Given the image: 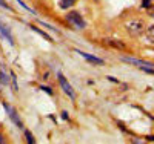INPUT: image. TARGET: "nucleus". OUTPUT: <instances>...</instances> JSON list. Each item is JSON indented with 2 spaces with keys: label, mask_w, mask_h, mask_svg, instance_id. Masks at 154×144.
Wrapping results in <instances>:
<instances>
[{
  "label": "nucleus",
  "mask_w": 154,
  "mask_h": 144,
  "mask_svg": "<svg viewBox=\"0 0 154 144\" xmlns=\"http://www.w3.org/2000/svg\"><path fill=\"white\" fill-rule=\"evenodd\" d=\"M126 31L133 37H139V35H142L145 32V25L140 20H133V22H130L126 25Z\"/></svg>",
  "instance_id": "f257e3e1"
},
{
  "label": "nucleus",
  "mask_w": 154,
  "mask_h": 144,
  "mask_svg": "<svg viewBox=\"0 0 154 144\" xmlns=\"http://www.w3.org/2000/svg\"><path fill=\"white\" fill-rule=\"evenodd\" d=\"M66 20L71 22L77 29H83V28H85V22H83L82 16L79 14V12H75V11H71V12H69V14L66 16Z\"/></svg>",
  "instance_id": "f03ea898"
},
{
  "label": "nucleus",
  "mask_w": 154,
  "mask_h": 144,
  "mask_svg": "<svg viewBox=\"0 0 154 144\" xmlns=\"http://www.w3.org/2000/svg\"><path fill=\"white\" fill-rule=\"evenodd\" d=\"M57 78H59V83H60V86H62V89H63V92H65L68 97H71L72 100L75 98V94H74V89L71 87V84L68 83V80L65 77H63V74H60L59 72V75H57Z\"/></svg>",
  "instance_id": "7ed1b4c3"
},
{
  "label": "nucleus",
  "mask_w": 154,
  "mask_h": 144,
  "mask_svg": "<svg viewBox=\"0 0 154 144\" xmlns=\"http://www.w3.org/2000/svg\"><path fill=\"white\" fill-rule=\"evenodd\" d=\"M3 107L6 109V112H8V115H9V118L17 124V127H20V129H22V127H23V124H22V121H20V118H19V115H17L16 109H14V107H11L9 104H6V103L3 104Z\"/></svg>",
  "instance_id": "20e7f679"
},
{
  "label": "nucleus",
  "mask_w": 154,
  "mask_h": 144,
  "mask_svg": "<svg viewBox=\"0 0 154 144\" xmlns=\"http://www.w3.org/2000/svg\"><path fill=\"white\" fill-rule=\"evenodd\" d=\"M0 34H2L6 40L9 42V45H14V40H12V35H11V32H9V29L6 28V26L0 22Z\"/></svg>",
  "instance_id": "39448f33"
},
{
  "label": "nucleus",
  "mask_w": 154,
  "mask_h": 144,
  "mask_svg": "<svg viewBox=\"0 0 154 144\" xmlns=\"http://www.w3.org/2000/svg\"><path fill=\"white\" fill-rule=\"evenodd\" d=\"M77 52H79L83 58H86L88 61L96 63V64H103V60H102V58H97V57H94V55H89V54H86V52H82V51H77Z\"/></svg>",
  "instance_id": "423d86ee"
},
{
  "label": "nucleus",
  "mask_w": 154,
  "mask_h": 144,
  "mask_svg": "<svg viewBox=\"0 0 154 144\" xmlns=\"http://www.w3.org/2000/svg\"><path fill=\"white\" fill-rule=\"evenodd\" d=\"M106 45H111L114 48H117V49H125V45L122 42H117V40H114V38H108V40H105Z\"/></svg>",
  "instance_id": "0eeeda50"
},
{
  "label": "nucleus",
  "mask_w": 154,
  "mask_h": 144,
  "mask_svg": "<svg viewBox=\"0 0 154 144\" xmlns=\"http://www.w3.org/2000/svg\"><path fill=\"white\" fill-rule=\"evenodd\" d=\"M75 2H77V0H60V8H62V9H68V8H71Z\"/></svg>",
  "instance_id": "6e6552de"
},
{
  "label": "nucleus",
  "mask_w": 154,
  "mask_h": 144,
  "mask_svg": "<svg viewBox=\"0 0 154 144\" xmlns=\"http://www.w3.org/2000/svg\"><path fill=\"white\" fill-rule=\"evenodd\" d=\"M146 37L149 38V42H152V43H154V25H152V26H149V28L146 29Z\"/></svg>",
  "instance_id": "1a4fd4ad"
},
{
  "label": "nucleus",
  "mask_w": 154,
  "mask_h": 144,
  "mask_svg": "<svg viewBox=\"0 0 154 144\" xmlns=\"http://www.w3.org/2000/svg\"><path fill=\"white\" fill-rule=\"evenodd\" d=\"M11 80H12V89H14V92H17L19 87H17V78H16L14 72H11Z\"/></svg>",
  "instance_id": "9d476101"
},
{
  "label": "nucleus",
  "mask_w": 154,
  "mask_h": 144,
  "mask_svg": "<svg viewBox=\"0 0 154 144\" xmlns=\"http://www.w3.org/2000/svg\"><path fill=\"white\" fill-rule=\"evenodd\" d=\"M31 29H32V31H35V32H38V34H40V35H43V37L46 38L48 42H53V40H51V37H49V35H46V34H45L43 31H40V29H38V28H34V26H31Z\"/></svg>",
  "instance_id": "9b49d317"
},
{
  "label": "nucleus",
  "mask_w": 154,
  "mask_h": 144,
  "mask_svg": "<svg viewBox=\"0 0 154 144\" xmlns=\"http://www.w3.org/2000/svg\"><path fill=\"white\" fill-rule=\"evenodd\" d=\"M25 137H26V141H28L29 144L35 143V140L32 138V135H31V132H29V130H25Z\"/></svg>",
  "instance_id": "f8f14e48"
},
{
  "label": "nucleus",
  "mask_w": 154,
  "mask_h": 144,
  "mask_svg": "<svg viewBox=\"0 0 154 144\" xmlns=\"http://www.w3.org/2000/svg\"><path fill=\"white\" fill-rule=\"evenodd\" d=\"M140 69L145 71V72H148V74H152V75H154V69H151L149 66H142V64H140Z\"/></svg>",
  "instance_id": "ddd939ff"
},
{
  "label": "nucleus",
  "mask_w": 154,
  "mask_h": 144,
  "mask_svg": "<svg viewBox=\"0 0 154 144\" xmlns=\"http://www.w3.org/2000/svg\"><path fill=\"white\" fill-rule=\"evenodd\" d=\"M0 6H3V8H6V9H9V5L5 2V0H0Z\"/></svg>",
  "instance_id": "4468645a"
},
{
  "label": "nucleus",
  "mask_w": 154,
  "mask_h": 144,
  "mask_svg": "<svg viewBox=\"0 0 154 144\" xmlns=\"http://www.w3.org/2000/svg\"><path fill=\"white\" fill-rule=\"evenodd\" d=\"M142 6H143V8H148V6H149V0H143Z\"/></svg>",
  "instance_id": "2eb2a0df"
},
{
  "label": "nucleus",
  "mask_w": 154,
  "mask_h": 144,
  "mask_svg": "<svg viewBox=\"0 0 154 144\" xmlns=\"http://www.w3.org/2000/svg\"><path fill=\"white\" fill-rule=\"evenodd\" d=\"M42 89H43V90H48V94H51V89H49V87H45V86H43Z\"/></svg>",
  "instance_id": "dca6fc26"
},
{
  "label": "nucleus",
  "mask_w": 154,
  "mask_h": 144,
  "mask_svg": "<svg viewBox=\"0 0 154 144\" xmlns=\"http://www.w3.org/2000/svg\"><path fill=\"white\" fill-rule=\"evenodd\" d=\"M146 140L148 141H154V137H146Z\"/></svg>",
  "instance_id": "f3484780"
},
{
  "label": "nucleus",
  "mask_w": 154,
  "mask_h": 144,
  "mask_svg": "<svg viewBox=\"0 0 154 144\" xmlns=\"http://www.w3.org/2000/svg\"><path fill=\"white\" fill-rule=\"evenodd\" d=\"M0 143H3V137L2 135H0Z\"/></svg>",
  "instance_id": "a211bd4d"
}]
</instances>
